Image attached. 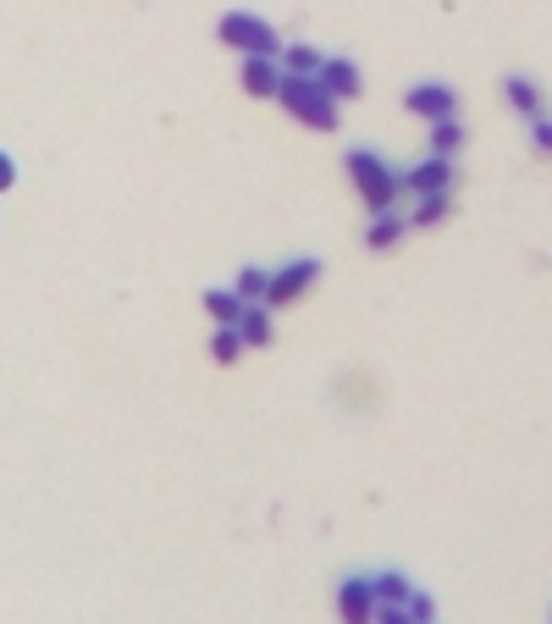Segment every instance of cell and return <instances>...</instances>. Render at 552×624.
Wrapping results in <instances>:
<instances>
[{"mask_svg": "<svg viewBox=\"0 0 552 624\" xmlns=\"http://www.w3.org/2000/svg\"><path fill=\"white\" fill-rule=\"evenodd\" d=\"M371 591H376V602H409V575L404 569H382V575H371Z\"/></svg>", "mask_w": 552, "mask_h": 624, "instance_id": "16", "label": "cell"}, {"mask_svg": "<svg viewBox=\"0 0 552 624\" xmlns=\"http://www.w3.org/2000/svg\"><path fill=\"white\" fill-rule=\"evenodd\" d=\"M458 144H465V128H458V117H447V122H431V155H458Z\"/></svg>", "mask_w": 552, "mask_h": 624, "instance_id": "18", "label": "cell"}, {"mask_svg": "<svg viewBox=\"0 0 552 624\" xmlns=\"http://www.w3.org/2000/svg\"><path fill=\"white\" fill-rule=\"evenodd\" d=\"M12 183H17V160H12L7 149H0V194H7Z\"/></svg>", "mask_w": 552, "mask_h": 624, "instance_id": "23", "label": "cell"}, {"mask_svg": "<svg viewBox=\"0 0 552 624\" xmlns=\"http://www.w3.org/2000/svg\"><path fill=\"white\" fill-rule=\"evenodd\" d=\"M404 232H409V216H398V211H382L371 227H364V249H376V254H382V249H393Z\"/></svg>", "mask_w": 552, "mask_h": 624, "instance_id": "11", "label": "cell"}, {"mask_svg": "<svg viewBox=\"0 0 552 624\" xmlns=\"http://www.w3.org/2000/svg\"><path fill=\"white\" fill-rule=\"evenodd\" d=\"M442 221H447V194H425V200H415L409 227H442Z\"/></svg>", "mask_w": 552, "mask_h": 624, "instance_id": "19", "label": "cell"}, {"mask_svg": "<svg viewBox=\"0 0 552 624\" xmlns=\"http://www.w3.org/2000/svg\"><path fill=\"white\" fill-rule=\"evenodd\" d=\"M337 619H343V624H371V619H376L371 575H348V580L337 586Z\"/></svg>", "mask_w": 552, "mask_h": 624, "instance_id": "7", "label": "cell"}, {"mask_svg": "<svg viewBox=\"0 0 552 624\" xmlns=\"http://www.w3.org/2000/svg\"><path fill=\"white\" fill-rule=\"evenodd\" d=\"M530 144H536V155L552 160V117H536V122H530Z\"/></svg>", "mask_w": 552, "mask_h": 624, "instance_id": "20", "label": "cell"}, {"mask_svg": "<svg viewBox=\"0 0 552 624\" xmlns=\"http://www.w3.org/2000/svg\"><path fill=\"white\" fill-rule=\"evenodd\" d=\"M315 77H321V88H326L332 100H359V95H364V77H359V67H353V61H343V56H337V61H326Z\"/></svg>", "mask_w": 552, "mask_h": 624, "instance_id": "9", "label": "cell"}, {"mask_svg": "<svg viewBox=\"0 0 552 624\" xmlns=\"http://www.w3.org/2000/svg\"><path fill=\"white\" fill-rule=\"evenodd\" d=\"M276 100H283V111H288L299 128H315V133H332V128H337V100L321 88V77H293V72H283Z\"/></svg>", "mask_w": 552, "mask_h": 624, "instance_id": "2", "label": "cell"}, {"mask_svg": "<svg viewBox=\"0 0 552 624\" xmlns=\"http://www.w3.org/2000/svg\"><path fill=\"white\" fill-rule=\"evenodd\" d=\"M315 283H321V260H288V265H276V272H271V288H265V310L299 304Z\"/></svg>", "mask_w": 552, "mask_h": 624, "instance_id": "4", "label": "cell"}, {"mask_svg": "<svg viewBox=\"0 0 552 624\" xmlns=\"http://www.w3.org/2000/svg\"><path fill=\"white\" fill-rule=\"evenodd\" d=\"M503 100L525 117V122H536V117H547V100H541V88H536V77H503Z\"/></svg>", "mask_w": 552, "mask_h": 624, "instance_id": "10", "label": "cell"}, {"mask_svg": "<svg viewBox=\"0 0 552 624\" xmlns=\"http://www.w3.org/2000/svg\"><path fill=\"white\" fill-rule=\"evenodd\" d=\"M216 39L232 45L238 56H283V39H276V28H271L265 17H254V12H227V17L216 23Z\"/></svg>", "mask_w": 552, "mask_h": 624, "instance_id": "3", "label": "cell"}, {"mask_svg": "<svg viewBox=\"0 0 552 624\" xmlns=\"http://www.w3.org/2000/svg\"><path fill=\"white\" fill-rule=\"evenodd\" d=\"M238 337H243L249 348H265V343H271V310H265V304H243V315H238Z\"/></svg>", "mask_w": 552, "mask_h": 624, "instance_id": "13", "label": "cell"}, {"mask_svg": "<svg viewBox=\"0 0 552 624\" xmlns=\"http://www.w3.org/2000/svg\"><path fill=\"white\" fill-rule=\"evenodd\" d=\"M371 624H415V613L404 602H376V619Z\"/></svg>", "mask_w": 552, "mask_h": 624, "instance_id": "21", "label": "cell"}, {"mask_svg": "<svg viewBox=\"0 0 552 624\" xmlns=\"http://www.w3.org/2000/svg\"><path fill=\"white\" fill-rule=\"evenodd\" d=\"M404 111H409V117H420V122L431 128V122L458 117V95H453L447 83H415L409 95H404Z\"/></svg>", "mask_w": 552, "mask_h": 624, "instance_id": "5", "label": "cell"}, {"mask_svg": "<svg viewBox=\"0 0 552 624\" xmlns=\"http://www.w3.org/2000/svg\"><path fill=\"white\" fill-rule=\"evenodd\" d=\"M238 299L243 304H265V288H271V272H265V265H243V272H238Z\"/></svg>", "mask_w": 552, "mask_h": 624, "instance_id": "17", "label": "cell"}, {"mask_svg": "<svg viewBox=\"0 0 552 624\" xmlns=\"http://www.w3.org/2000/svg\"><path fill=\"white\" fill-rule=\"evenodd\" d=\"M243 353H249V343L238 337V326H216V337H211V360H216V365H238Z\"/></svg>", "mask_w": 552, "mask_h": 624, "instance_id": "15", "label": "cell"}, {"mask_svg": "<svg viewBox=\"0 0 552 624\" xmlns=\"http://www.w3.org/2000/svg\"><path fill=\"white\" fill-rule=\"evenodd\" d=\"M238 83L249 88L254 100H276V88H283V61H276V56H243Z\"/></svg>", "mask_w": 552, "mask_h": 624, "instance_id": "8", "label": "cell"}, {"mask_svg": "<svg viewBox=\"0 0 552 624\" xmlns=\"http://www.w3.org/2000/svg\"><path fill=\"white\" fill-rule=\"evenodd\" d=\"M343 171H348L353 194L364 200V211H371V216L398 211V200H404V171H398L387 155H376V149H348Z\"/></svg>", "mask_w": 552, "mask_h": 624, "instance_id": "1", "label": "cell"}, {"mask_svg": "<svg viewBox=\"0 0 552 624\" xmlns=\"http://www.w3.org/2000/svg\"><path fill=\"white\" fill-rule=\"evenodd\" d=\"M276 61H283V72H293V77H315L326 67V56L315 45H283V56H276Z\"/></svg>", "mask_w": 552, "mask_h": 624, "instance_id": "12", "label": "cell"}, {"mask_svg": "<svg viewBox=\"0 0 552 624\" xmlns=\"http://www.w3.org/2000/svg\"><path fill=\"white\" fill-rule=\"evenodd\" d=\"M447 189H453V160H447V155H425V160H415V166L404 171V194H415V200L447 194Z\"/></svg>", "mask_w": 552, "mask_h": 624, "instance_id": "6", "label": "cell"}, {"mask_svg": "<svg viewBox=\"0 0 552 624\" xmlns=\"http://www.w3.org/2000/svg\"><path fill=\"white\" fill-rule=\"evenodd\" d=\"M404 608L415 613V624H431V619H436V602H431L425 591H409V602H404Z\"/></svg>", "mask_w": 552, "mask_h": 624, "instance_id": "22", "label": "cell"}, {"mask_svg": "<svg viewBox=\"0 0 552 624\" xmlns=\"http://www.w3.org/2000/svg\"><path fill=\"white\" fill-rule=\"evenodd\" d=\"M205 310H211V321H216V326H238L243 299H238V288H211V293H205Z\"/></svg>", "mask_w": 552, "mask_h": 624, "instance_id": "14", "label": "cell"}]
</instances>
